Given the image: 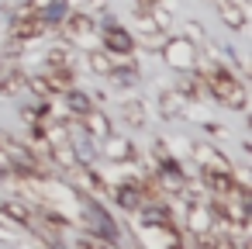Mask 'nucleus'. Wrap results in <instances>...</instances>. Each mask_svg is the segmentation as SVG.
I'll use <instances>...</instances> for the list:
<instances>
[{
	"label": "nucleus",
	"instance_id": "nucleus-1",
	"mask_svg": "<svg viewBox=\"0 0 252 249\" xmlns=\"http://www.w3.org/2000/svg\"><path fill=\"white\" fill-rule=\"evenodd\" d=\"M218 14L228 21V28H245V11L235 0H218Z\"/></svg>",
	"mask_w": 252,
	"mask_h": 249
},
{
	"label": "nucleus",
	"instance_id": "nucleus-2",
	"mask_svg": "<svg viewBox=\"0 0 252 249\" xmlns=\"http://www.w3.org/2000/svg\"><path fill=\"white\" fill-rule=\"evenodd\" d=\"M104 38H107V45H111V49H118L121 56H125V52H131V35H128V32H121L118 25H107V28H104Z\"/></svg>",
	"mask_w": 252,
	"mask_h": 249
},
{
	"label": "nucleus",
	"instance_id": "nucleus-3",
	"mask_svg": "<svg viewBox=\"0 0 252 249\" xmlns=\"http://www.w3.org/2000/svg\"><path fill=\"white\" fill-rule=\"evenodd\" d=\"M80 249H104V246H100V242H94V239H83V242H80Z\"/></svg>",
	"mask_w": 252,
	"mask_h": 249
}]
</instances>
